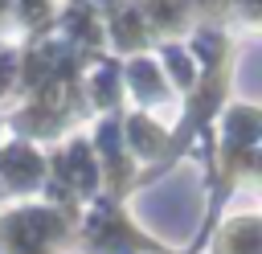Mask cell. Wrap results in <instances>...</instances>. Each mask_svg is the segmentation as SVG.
<instances>
[{"label": "cell", "mask_w": 262, "mask_h": 254, "mask_svg": "<svg viewBox=\"0 0 262 254\" xmlns=\"http://www.w3.org/2000/svg\"><path fill=\"white\" fill-rule=\"evenodd\" d=\"M0 4H4V0H0Z\"/></svg>", "instance_id": "obj_1"}]
</instances>
